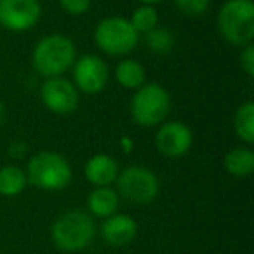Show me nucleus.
Instances as JSON below:
<instances>
[{"instance_id": "1", "label": "nucleus", "mask_w": 254, "mask_h": 254, "mask_svg": "<svg viewBox=\"0 0 254 254\" xmlns=\"http://www.w3.org/2000/svg\"><path fill=\"white\" fill-rule=\"evenodd\" d=\"M77 60L73 40L63 33H49L33 46L32 64L44 78L63 77Z\"/></svg>"}, {"instance_id": "2", "label": "nucleus", "mask_w": 254, "mask_h": 254, "mask_svg": "<svg viewBox=\"0 0 254 254\" xmlns=\"http://www.w3.org/2000/svg\"><path fill=\"white\" fill-rule=\"evenodd\" d=\"M25 173L28 183L44 191L64 190L73 178V171L68 159L53 150L33 153L26 164Z\"/></svg>"}, {"instance_id": "3", "label": "nucleus", "mask_w": 254, "mask_h": 254, "mask_svg": "<svg viewBox=\"0 0 254 254\" xmlns=\"http://www.w3.org/2000/svg\"><path fill=\"white\" fill-rule=\"evenodd\" d=\"M96 225L85 211H66L56 218L51 226V239L63 253H78L89 247L94 240Z\"/></svg>"}, {"instance_id": "4", "label": "nucleus", "mask_w": 254, "mask_h": 254, "mask_svg": "<svg viewBox=\"0 0 254 254\" xmlns=\"http://www.w3.org/2000/svg\"><path fill=\"white\" fill-rule=\"evenodd\" d=\"M218 30L228 44L244 47L254 39V2L226 0L218 11Z\"/></svg>"}, {"instance_id": "5", "label": "nucleus", "mask_w": 254, "mask_h": 254, "mask_svg": "<svg viewBox=\"0 0 254 254\" xmlns=\"http://www.w3.org/2000/svg\"><path fill=\"white\" fill-rule=\"evenodd\" d=\"M171 110V96L157 82H145L131 98V119L139 127H155L166 122Z\"/></svg>"}, {"instance_id": "6", "label": "nucleus", "mask_w": 254, "mask_h": 254, "mask_svg": "<svg viewBox=\"0 0 254 254\" xmlns=\"http://www.w3.org/2000/svg\"><path fill=\"white\" fill-rule=\"evenodd\" d=\"M94 42L101 53L124 58L136 49L139 33L124 16H106L94 28Z\"/></svg>"}, {"instance_id": "7", "label": "nucleus", "mask_w": 254, "mask_h": 254, "mask_svg": "<svg viewBox=\"0 0 254 254\" xmlns=\"http://www.w3.org/2000/svg\"><path fill=\"white\" fill-rule=\"evenodd\" d=\"M117 193L134 205L152 204L160 191V181L152 169L145 166H129L117 176Z\"/></svg>"}, {"instance_id": "8", "label": "nucleus", "mask_w": 254, "mask_h": 254, "mask_svg": "<svg viewBox=\"0 0 254 254\" xmlns=\"http://www.w3.org/2000/svg\"><path fill=\"white\" fill-rule=\"evenodd\" d=\"M71 84L77 87L78 92L87 96L99 94L110 80L108 64L98 54H84L77 58L71 66Z\"/></svg>"}, {"instance_id": "9", "label": "nucleus", "mask_w": 254, "mask_h": 254, "mask_svg": "<svg viewBox=\"0 0 254 254\" xmlns=\"http://www.w3.org/2000/svg\"><path fill=\"white\" fill-rule=\"evenodd\" d=\"M40 0H0V26L7 32H28L40 21Z\"/></svg>"}, {"instance_id": "10", "label": "nucleus", "mask_w": 254, "mask_h": 254, "mask_svg": "<svg viewBox=\"0 0 254 254\" xmlns=\"http://www.w3.org/2000/svg\"><path fill=\"white\" fill-rule=\"evenodd\" d=\"M40 101L54 115H70L78 108L80 92L64 77L46 78L40 87Z\"/></svg>"}, {"instance_id": "11", "label": "nucleus", "mask_w": 254, "mask_h": 254, "mask_svg": "<svg viewBox=\"0 0 254 254\" xmlns=\"http://www.w3.org/2000/svg\"><path fill=\"white\" fill-rule=\"evenodd\" d=\"M193 145V132L185 122L167 120L155 132V148L166 159H180L187 155Z\"/></svg>"}, {"instance_id": "12", "label": "nucleus", "mask_w": 254, "mask_h": 254, "mask_svg": "<svg viewBox=\"0 0 254 254\" xmlns=\"http://www.w3.org/2000/svg\"><path fill=\"white\" fill-rule=\"evenodd\" d=\"M138 235V223L129 214H112L101 225V237L108 246L124 247Z\"/></svg>"}, {"instance_id": "13", "label": "nucleus", "mask_w": 254, "mask_h": 254, "mask_svg": "<svg viewBox=\"0 0 254 254\" xmlns=\"http://www.w3.org/2000/svg\"><path fill=\"white\" fill-rule=\"evenodd\" d=\"M119 173V162L108 153H96L89 157L84 166L85 180L94 187H112Z\"/></svg>"}, {"instance_id": "14", "label": "nucleus", "mask_w": 254, "mask_h": 254, "mask_svg": "<svg viewBox=\"0 0 254 254\" xmlns=\"http://www.w3.org/2000/svg\"><path fill=\"white\" fill-rule=\"evenodd\" d=\"M120 197L112 187H96L87 197V211L91 216L106 219L119 209Z\"/></svg>"}, {"instance_id": "15", "label": "nucleus", "mask_w": 254, "mask_h": 254, "mask_svg": "<svg viewBox=\"0 0 254 254\" xmlns=\"http://www.w3.org/2000/svg\"><path fill=\"white\" fill-rule=\"evenodd\" d=\"M115 80L120 87L136 91L146 82V70L138 60L124 58L115 66Z\"/></svg>"}, {"instance_id": "16", "label": "nucleus", "mask_w": 254, "mask_h": 254, "mask_svg": "<svg viewBox=\"0 0 254 254\" xmlns=\"http://www.w3.org/2000/svg\"><path fill=\"white\" fill-rule=\"evenodd\" d=\"M223 167L228 174L235 178H246L254 171V152L249 146H235L226 152L223 159Z\"/></svg>"}, {"instance_id": "17", "label": "nucleus", "mask_w": 254, "mask_h": 254, "mask_svg": "<svg viewBox=\"0 0 254 254\" xmlns=\"http://www.w3.org/2000/svg\"><path fill=\"white\" fill-rule=\"evenodd\" d=\"M233 131L242 143L246 145L254 143V103L251 99L244 101L237 108L233 115Z\"/></svg>"}, {"instance_id": "18", "label": "nucleus", "mask_w": 254, "mask_h": 254, "mask_svg": "<svg viewBox=\"0 0 254 254\" xmlns=\"http://www.w3.org/2000/svg\"><path fill=\"white\" fill-rule=\"evenodd\" d=\"M28 185L26 173L18 166L0 167V195L2 197H18Z\"/></svg>"}, {"instance_id": "19", "label": "nucleus", "mask_w": 254, "mask_h": 254, "mask_svg": "<svg viewBox=\"0 0 254 254\" xmlns=\"http://www.w3.org/2000/svg\"><path fill=\"white\" fill-rule=\"evenodd\" d=\"M145 46L148 47L150 53L157 54V56H166L176 46V39L171 30L164 28V26H155L152 32L145 33Z\"/></svg>"}, {"instance_id": "20", "label": "nucleus", "mask_w": 254, "mask_h": 254, "mask_svg": "<svg viewBox=\"0 0 254 254\" xmlns=\"http://www.w3.org/2000/svg\"><path fill=\"white\" fill-rule=\"evenodd\" d=\"M129 21L139 35H145V33L152 32L155 26H159V14H157V9L152 5H139L132 11Z\"/></svg>"}, {"instance_id": "21", "label": "nucleus", "mask_w": 254, "mask_h": 254, "mask_svg": "<svg viewBox=\"0 0 254 254\" xmlns=\"http://www.w3.org/2000/svg\"><path fill=\"white\" fill-rule=\"evenodd\" d=\"M176 9L188 18H200L211 7V0H173Z\"/></svg>"}, {"instance_id": "22", "label": "nucleus", "mask_w": 254, "mask_h": 254, "mask_svg": "<svg viewBox=\"0 0 254 254\" xmlns=\"http://www.w3.org/2000/svg\"><path fill=\"white\" fill-rule=\"evenodd\" d=\"M239 64L247 77L254 78V44L253 42L247 44V46H244V47H240Z\"/></svg>"}, {"instance_id": "23", "label": "nucleus", "mask_w": 254, "mask_h": 254, "mask_svg": "<svg viewBox=\"0 0 254 254\" xmlns=\"http://www.w3.org/2000/svg\"><path fill=\"white\" fill-rule=\"evenodd\" d=\"M66 14L70 16H82L91 9L92 0H58Z\"/></svg>"}, {"instance_id": "24", "label": "nucleus", "mask_w": 254, "mask_h": 254, "mask_svg": "<svg viewBox=\"0 0 254 254\" xmlns=\"http://www.w3.org/2000/svg\"><path fill=\"white\" fill-rule=\"evenodd\" d=\"M7 153L11 159H23V157L28 153V143L21 138H16L9 143L7 146Z\"/></svg>"}, {"instance_id": "25", "label": "nucleus", "mask_w": 254, "mask_h": 254, "mask_svg": "<svg viewBox=\"0 0 254 254\" xmlns=\"http://www.w3.org/2000/svg\"><path fill=\"white\" fill-rule=\"evenodd\" d=\"M120 148H122L124 153L132 152V148H134V141H132L131 138H127V136H122V138H120Z\"/></svg>"}, {"instance_id": "26", "label": "nucleus", "mask_w": 254, "mask_h": 254, "mask_svg": "<svg viewBox=\"0 0 254 254\" xmlns=\"http://www.w3.org/2000/svg\"><path fill=\"white\" fill-rule=\"evenodd\" d=\"M139 5H152V7H155V5L162 4V2H166V0H138Z\"/></svg>"}, {"instance_id": "27", "label": "nucleus", "mask_w": 254, "mask_h": 254, "mask_svg": "<svg viewBox=\"0 0 254 254\" xmlns=\"http://www.w3.org/2000/svg\"><path fill=\"white\" fill-rule=\"evenodd\" d=\"M2 120H4V103L0 101V124H2Z\"/></svg>"}]
</instances>
